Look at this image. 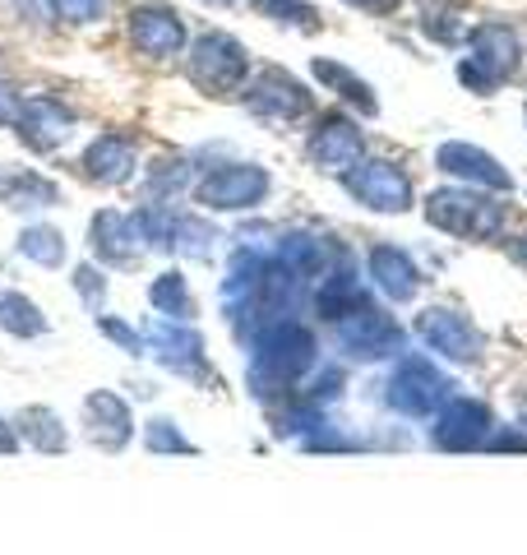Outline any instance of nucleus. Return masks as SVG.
I'll use <instances>...</instances> for the list:
<instances>
[{"label":"nucleus","mask_w":527,"mask_h":555,"mask_svg":"<svg viewBox=\"0 0 527 555\" xmlns=\"http://www.w3.org/2000/svg\"><path fill=\"white\" fill-rule=\"evenodd\" d=\"M250 389L259 398H269L273 389H287L296 385L306 371H314L320 361V338L310 334L301 320H269L250 338Z\"/></svg>","instance_id":"obj_1"},{"label":"nucleus","mask_w":527,"mask_h":555,"mask_svg":"<svg viewBox=\"0 0 527 555\" xmlns=\"http://www.w3.org/2000/svg\"><path fill=\"white\" fill-rule=\"evenodd\" d=\"M504 218L509 208L496 190H481V185H445V190H430L426 195V222L449 236H463V241H490L504 232Z\"/></svg>","instance_id":"obj_2"},{"label":"nucleus","mask_w":527,"mask_h":555,"mask_svg":"<svg viewBox=\"0 0 527 555\" xmlns=\"http://www.w3.org/2000/svg\"><path fill=\"white\" fill-rule=\"evenodd\" d=\"M523 65V42L509 24H477L467 28V56L459 61V83L472 93L490 98L504 79H514Z\"/></svg>","instance_id":"obj_3"},{"label":"nucleus","mask_w":527,"mask_h":555,"mask_svg":"<svg viewBox=\"0 0 527 555\" xmlns=\"http://www.w3.org/2000/svg\"><path fill=\"white\" fill-rule=\"evenodd\" d=\"M185 51H190L185 75L208 98H232L245 89V79H250V51H245L241 38H232V33H222V28L200 33Z\"/></svg>","instance_id":"obj_4"},{"label":"nucleus","mask_w":527,"mask_h":555,"mask_svg":"<svg viewBox=\"0 0 527 555\" xmlns=\"http://www.w3.org/2000/svg\"><path fill=\"white\" fill-rule=\"evenodd\" d=\"M273 177L259 163H222L195 181V204L208 214H250L269 199Z\"/></svg>","instance_id":"obj_5"},{"label":"nucleus","mask_w":527,"mask_h":555,"mask_svg":"<svg viewBox=\"0 0 527 555\" xmlns=\"http://www.w3.org/2000/svg\"><path fill=\"white\" fill-rule=\"evenodd\" d=\"M241 102L250 107V116L273 120V126H292V120H306L314 112V93L296 75H287V69H278V65L259 69L255 79H245Z\"/></svg>","instance_id":"obj_6"},{"label":"nucleus","mask_w":527,"mask_h":555,"mask_svg":"<svg viewBox=\"0 0 527 555\" xmlns=\"http://www.w3.org/2000/svg\"><path fill=\"white\" fill-rule=\"evenodd\" d=\"M343 190L371 214H408L412 208V177L389 158H361L343 171Z\"/></svg>","instance_id":"obj_7"},{"label":"nucleus","mask_w":527,"mask_h":555,"mask_svg":"<svg viewBox=\"0 0 527 555\" xmlns=\"http://www.w3.org/2000/svg\"><path fill=\"white\" fill-rule=\"evenodd\" d=\"M333 334H338V347L347 357L357 361H380V357H394L402 352V328L394 315H384V310L365 297L357 310H347V315L333 324Z\"/></svg>","instance_id":"obj_8"},{"label":"nucleus","mask_w":527,"mask_h":555,"mask_svg":"<svg viewBox=\"0 0 527 555\" xmlns=\"http://www.w3.org/2000/svg\"><path fill=\"white\" fill-rule=\"evenodd\" d=\"M449 375L426 357H402L389 375V403L408 416H430L449 403Z\"/></svg>","instance_id":"obj_9"},{"label":"nucleus","mask_w":527,"mask_h":555,"mask_svg":"<svg viewBox=\"0 0 527 555\" xmlns=\"http://www.w3.org/2000/svg\"><path fill=\"white\" fill-rule=\"evenodd\" d=\"M130 47L149 61H171L190 47L185 20L176 5H163V0H144V5L130 10Z\"/></svg>","instance_id":"obj_10"},{"label":"nucleus","mask_w":527,"mask_h":555,"mask_svg":"<svg viewBox=\"0 0 527 555\" xmlns=\"http://www.w3.org/2000/svg\"><path fill=\"white\" fill-rule=\"evenodd\" d=\"M306 153H310V163L320 167V171L343 177L347 167H357L365 158V134H361V126L351 116L329 112V116L314 120V130L306 139Z\"/></svg>","instance_id":"obj_11"},{"label":"nucleus","mask_w":527,"mask_h":555,"mask_svg":"<svg viewBox=\"0 0 527 555\" xmlns=\"http://www.w3.org/2000/svg\"><path fill=\"white\" fill-rule=\"evenodd\" d=\"M144 343H149V352L163 361L167 371L185 375V379H214V375H208V361H204V338L190 324L157 315L144 328Z\"/></svg>","instance_id":"obj_12"},{"label":"nucleus","mask_w":527,"mask_h":555,"mask_svg":"<svg viewBox=\"0 0 527 555\" xmlns=\"http://www.w3.org/2000/svg\"><path fill=\"white\" fill-rule=\"evenodd\" d=\"M134 171H139V149H134V139L120 130H102L98 139H88V149L79 153V177L88 185L112 190V185L134 181Z\"/></svg>","instance_id":"obj_13"},{"label":"nucleus","mask_w":527,"mask_h":555,"mask_svg":"<svg viewBox=\"0 0 527 555\" xmlns=\"http://www.w3.org/2000/svg\"><path fill=\"white\" fill-rule=\"evenodd\" d=\"M14 134H20L33 153H56L69 144V134H75V112L51 93H33V98H24Z\"/></svg>","instance_id":"obj_14"},{"label":"nucleus","mask_w":527,"mask_h":555,"mask_svg":"<svg viewBox=\"0 0 527 555\" xmlns=\"http://www.w3.org/2000/svg\"><path fill=\"white\" fill-rule=\"evenodd\" d=\"M83 436L102 454H120L134 440V412L130 398H120L116 389H93L83 398Z\"/></svg>","instance_id":"obj_15"},{"label":"nucleus","mask_w":527,"mask_h":555,"mask_svg":"<svg viewBox=\"0 0 527 555\" xmlns=\"http://www.w3.org/2000/svg\"><path fill=\"white\" fill-rule=\"evenodd\" d=\"M88 250H93V259L107 269H139L144 241H139L130 214H120V208H98L93 222H88Z\"/></svg>","instance_id":"obj_16"},{"label":"nucleus","mask_w":527,"mask_h":555,"mask_svg":"<svg viewBox=\"0 0 527 555\" xmlns=\"http://www.w3.org/2000/svg\"><path fill=\"white\" fill-rule=\"evenodd\" d=\"M435 167L445 171V177H453V181L496 190V195H509V190H514V177H509V167H500V158H490L486 149L467 144V139H449V144H439V149H435Z\"/></svg>","instance_id":"obj_17"},{"label":"nucleus","mask_w":527,"mask_h":555,"mask_svg":"<svg viewBox=\"0 0 527 555\" xmlns=\"http://www.w3.org/2000/svg\"><path fill=\"white\" fill-rule=\"evenodd\" d=\"M416 334L426 338V347H435L439 357L449 361H477L486 338L472 328V320H463L459 310H445V306H430L416 315Z\"/></svg>","instance_id":"obj_18"},{"label":"nucleus","mask_w":527,"mask_h":555,"mask_svg":"<svg viewBox=\"0 0 527 555\" xmlns=\"http://www.w3.org/2000/svg\"><path fill=\"white\" fill-rule=\"evenodd\" d=\"M486 436H490V412H486V403H472V398H449L430 426L435 449H449V454L481 449Z\"/></svg>","instance_id":"obj_19"},{"label":"nucleus","mask_w":527,"mask_h":555,"mask_svg":"<svg viewBox=\"0 0 527 555\" xmlns=\"http://www.w3.org/2000/svg\"><path fill=\"white\" fill-rule=\"evenodd\" d=\"M365 269H371L375 287H380L389 301H412L416 287H421V273H416V264H412V255L398 250V246H371V259H365Z\"/></svg>","instance_id":"obj_20"},{"label":"nucleus","mask_w":527,"mask_h":555,"mask_svg":"<svg viewBox=\"0 0 527 555\" xmlns=\"http://www.w3.org/2000/svg\"><path fill=\"white\" fill-rule=\"evenodd\" d=\"M0 204L10 208V214H38V208H51L61 204V185L42 177V171H5L0 177Z\"/></svg>","instance_id":"obj_21"},{"label":"nucleus","mask_w":527,"mask_h":555,"mask_svg":"<svg viewBox=\"0 0 527 555\" xmlns=\"http://www.w3.org/2000/svg\"><path fill=\"white\" fill-rule=\"evenodd\" d=\"M310 75L320 79L329 93H338V98L347 102V107H357L361 116H375V112H380V98H375V89H371V83H365V79L357 75V69H347L343 61L314 56V61H310Z\"/></svg>","instance_id":"obj_22"},{"label":"nucleus","mask_w":527,"mask_h":555,"mask_svg":"<svg viewBox=\"0 0 527 555\" xmlns=\"http://www.w3.org/2000/svg\"><path fill=\"white\" fill-rule=\"evenodd\" d=\"M14 430H20V440L33 444L38 454H65V449H69V430L61 422V412H51L42 403L14 412Z\"/></svg>","instance_id":"obj_23"},{"label":"nucleus","mask_w":527,"mask_h":555,"mask_svg":"<svg viewBox=\"0 0 527 555\" xmlns=\"http://www.w3.org/2000/svg\"><path fill=\"white\" fill-rule=\"evenodd\" d=\"M361 301H365V287L351 269H329L324 283L314 287V310H320V320H329V324H338L347 310H357Z\"/></svg>","instance_id":"obj_24"},{"label":"nucleus","mask_w":527,"mask_h":555,"mask_svg":"<svg viewBox=\"0 0 527 555\" xmlns=\"http://www.w3.org/2000/svg\"><path fill=\"white\" fill-rule=\"evenodd\" d=\"M0 328H5L10 338H47L51 334V320L42 315V306L24 297V292H14V287H0Z\"/></svg>","instance_id":"obj_25"},{"label":"nucleus","mask_w":527,"mask_h":555,"mask_svg":"<svg viewBox=\"0 0 527 555\" xmlns=\"http://www.w3.org/2000/svg\"><path fill=\"white\" fill-rule=\"evenodd\" d=\"M273 259L278 264H287L292 273H301L306 283L310 278H320V273H329V246L320 236H310V232H287L283 241H278Z\"/></svg>","instance_id":"obj_26"},{"label":"nucleus","mask_w":527,"mask_h":555,"mask_svg":"<svg viewBox=\"0 0 527 555\" xmlns=\"http://www.w3.org/2000/svg\"><path fill=\"white\" fill-rule=\"evenodd\" d=\"M149 301H153V310L163 320H181V324L195 320V297H190V283H185L181 269L157 273L153 283H149Z\"/></svg>","instance_id":"obj_27"},{"label":"nucleus","mask_w":527,"mask_h":555,"mask_svg":"<svg viewBox=\"0 0 527 555\" xmlns=\"http://www.w3.org/2000/svg\"><path fill=\"white\" fill-rule=\"evenodd\" d=\"M134 232H139V241H144V250H176V208L171 204H157V199H149V204H139L134 208Z\"/></svg>","instance_id":"obj_28"},{"label":"nucleus","mask_w":527,"mask_h":555,"mask_svg":"<svg viewBox=\"0 0 527 555\" xmlns=\"http://www.w3.org/2000/svg\"><path fill=\"white\" fill-rule=\"evenodd\" d=\"M195 181V167H190V158H176V153H167V158H153L144 167V195L149 199H176L181 190Z\"/></svg>","instance_id":"obj_29"},{"label":"nucleus","mask_w":527,"mask_h":555,"mask_svg":"<svg viewBox=\"0 0 527 555\" xmlns=\"http://www.w3.org/2000/svg\"><path fill=\"white\" fill-rule=\"evenodd\" d=\"M14 250H20L24 259H33L38 269H61L65 264V232L51 228V222H33V228L20 232Z\"/></svg>","instance_id":"obj_30"},{"label":"nucleus","mask_w":527,"mask_h":555,"mask_svg":"<svg viewBox=\"0 0 527 555\" xmlns=\"http://www.w3.org/2000/svg\"><path fill=\"white\" fill-rule=\"evenodd\" d=\"M259 20H273V24H287V28H306L314 33L320 28V10L310 0H245Z\"/></svg>","instance_id":"obj_31"},{"label":"nucleus","mask_w":527,"mask_h":555,"mask_svg":"<svg viewBox=\"0 0 527 555\" xmlns=\"http://www.w3.org/2000/svg\"><path fill=\"white\" fill-rule=\"evenodd\" d=\"M214 222H204L200 214H181L176 218V255H185V259H208L214 255Z\"/></svg>","instance_id":"obj_32"},{"label":"nucleus","mask_w":527,"mask_h":555,"mask_svg":"<svg viewBox=\"0 0 527 555\" xmlns=\"http://www.w3.org/2000/svg\"><path fill=\"white\" fill-rule=\"evenodd\" d=\"M144 444H149V454H171V459L200 454V449L181 436V426H176L171 416H149L144 422Z\"/></svg>","instance_id":"obj_33"},{"label":"nucleus","mask_w":527,"mask_h":555,"mask_svg":"<svg viewBox=\"0 0 527 555\" xmlns=\"http://www.w3.org/2000/svg\"><path fill=\"white\" fill-rule=\"evenodd\" d=\"M69 283H75L79 301L93 310V315H102V306H107V273H102V264H75V273H69Z\"/></svg>","instance_id":"obj_34"},{"label":"nucleus","mask_w":527,"mask_h":555,"mask_svg":"<svg viewBox=\"0 0 527 555\" xmlns=\"http://www.w3.org/2000/svg\"><path fill=\"white\" fill-rule=\"evenodd\" d=\"M98 334L107 338V343H116L126 357H149L144 334H139L134 324H126V320H116V315H98Z\"/></svg>","instance_id":"obj_35"},{"label":"nucleus","mask_w":527,"mask_h":555,"mask_svg":"<svg viewBox=\"0 0 527 555\" xmlns=\"http://www.w3.org/2000/svg\"><path fill=\"white\" fill-rule=\"evenodd\" d=\"M421 28H426V38H435V42H459V38H467V24L459 20V10H445V5H430L426 10V20H421Z\"/></svg>","instance_id":"obj_36"},{"label":"nucleus","mask_w":527,"mask_h":555,"mask_svg":"<svg viewBox=\"0 0 527 555\" xmlns=\"http://www.w3.org/2000/svg\"><path fill=\"white\" fill-rule=\"evenodd\" d=\"M51 14H56V24H98L102 14H107V0H47Z\"/></svg>","instance_id":"obj_37"},{"label":"nucleus","mask_w":527,"mask_h":555,"mask_svg":"<svg viewBox=\"0 0 527 555\" xmlns=\"http://www.w3.org/2000/svg\"><path fill=\"white\" fill-rule=\"evenodd\" d=\"M20 107H24V93L14 89L10 79H0V130H14V120H20Z\"/></svg>","instance_id":"obj_38"},{"label":"nucleus","mask_w":527,"mask_h":555,"mask_svg":"<svg viewBox=\"0 0 527 555\" xmlns=\"http://www.w3.org/2000/svg\"><path fill=\"white\" fill-rule=\"evenodd\" d=\"M481 449H496V454H527V436H518V430H500V436H486Z\"/></svg>","instance_id":"obj_39"},{"label":"nucleus","mask_w":527,"mask_h":555,"mask_svg":"<svg viewBox=\"0 0 527 555\" xmlns=\"http://www.w3.org/2000/svg\"><path fill=\"white\" fill-rule=\"evenodd\" d=\"M343 5L361 10V14H380V20H389V14H398L402 0H343Z\"/></svg>","instance_id":"obj_40"},{"label":"nucleus","mask_w":527,"mask_h":555,"mask_svg":"<svg viewBox=\"0 0 527 555\" xmlns=\"http://www.w3.org/2000/svg\"><path fill=\"white\" fill-rule=\"evenodd\" d=\"M20 430H14V422H5V416H0V459H10V454H20Z\"/></svg>","instance_id":"obj_41"},{"label":"nucleus","mask_w":527,"mask_h":555,"mask_svg":"<svg viewBox=\"0 0 527 555\" xmlns=\"http://www.w3.org/2000/svg\"><path fill=\"white\" fill-rule=\"evenodd\" d=\"M14 5H20V10L28 14V20H33V24H42V20H51V5H47V0H14Z\"/></svg>","instance_id":"obj_42"},{"label":"nucleus","mask_w":527,"mask_h":555,"mask_svg":"<svg viewBox=\"0 0 527 555\" xmlns=\"http://www.w3.org/2000/svg\"><path fill=\"white\" fill-rule=\"evenodd\" d=\"M518 255H523V259H527V236H523V241H518Z\"/></svg>","instance_id":"obj_43"},{"label":"nucleus","mask_w":527,"mask_h":555,"mask_svg":"<svg viewBox=\"0 0 527 555\" xmlns=\"http://www.w3.org/2000/svg\"><path fill=\"white\" fill-rule=\"evenodd\" d=\"M208 5H232V0H208Z\"/></svg>","instance_id":"obj_44"},{"label":"nucleus","mask_w":527,"mask_h":555,"mask_svg":"<svg viewBox=\"0 0 527 555\" xmlns=\"http://www.w3.org/2000/svg\"><path fill=\"white\" fill-rule=\"evenodd\" d=\"M523 422H527V408H523Z\"/></svg>","instance_id":"obj_45"}]
</instances>
